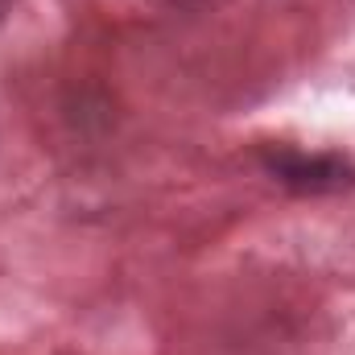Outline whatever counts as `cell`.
Instances as JSON below:
<instances>
[{
  "label": "cell",
  "instance_id": "1",
  "mask_svg": "<svg viewBox=\"0 0 355 355\" xmlns=\"http://www.w3.org/2000/svg\"><path fill=\"white\" fill-rule=\"evenodd\" d=\"M261 166L293 194H335L355 182L352 162H343L339 153H306V149L281 145L261 153Z\"/></svg>",
  "mask_w": 355,
  "mask_h": 355
},
{
  "label": "cell",
  "instance_id": "2",
  "mask_svg": "<svg viewBox=\"0 0 355 355\" xmlns=\"http://www.w3.org/2000/svg\"><path fill=\"white\" fill-rule=\"evenodd\" d=\"M174 8H186V12H215V8H223V4H232V0H170Z\"/></svg>",
  "mask_w": 355,
  "mask_h": 355
},
{
  "label": "cell",
  "instance_id": "3",
  "mask_svg": "<svg viewBox=\"0 0 355 355\" xmlns=\"http://www.w3.org/2000/svg\"><path fill=\"white\" fill-rule=\"evenodd\" d=\"M12 4H17V0H0V21H4V17L12 12Z\"/></svg>",
  "mask_w": 355,
  "mask_h": 355
}]
</instances>
